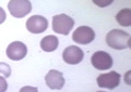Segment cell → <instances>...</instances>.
Segmentation results:
<instances>
[{"instance_id":"3","label":"cell","mask_w":131,"mask_h":92,"mask_svg":"<svg viewBox=\"0 0 131 92\" xmlns=\"http://www.w3.org/2000/svg\"><path fill=\"white\" fill-rule=\"evenodd\" d=\"M8 9L12 16L21 19L32 11V5L30 0H10Z\"/></svg>"},{"instance_id":"8","label":"cell","mask_w":131,"mask_h":92,"mask_svg":"<svg viewBox=\"0 0 131 92\" xmlns=\"http://www.w3.org/2000/svg\"><path fill=\"white\" fill-rule=\"evenodd\" d=\"M7 57L12 61H20L25 58L27 53V48L25 43L21 41H13L11 42L7 48Z\"/></svg>"},{"instance_id":"6","label":"cell","mask_w":131,"mask_h":92,"mask_svg":"<svg viewBox=\"0 0 131 92\" xmlns=\"http://www.w3.org/2000/svg\"><path fill=\"white\" fill-rule=\"evenodd\" d=\"M121 76L116 71H109L106 74H102L97 77V85L100 88H106V89H115L119 86Z\"/></svg>"},{"instance_id":"14","label":"cell","mask_w":131,"mask_h":92,"mask_svg":"<svg viewBox=\"0 0 131 92\" xmlns=\"http://www.w3.org/2000/svg\"><path fill=\"white\" fill-rule=\"evenodd\" d=\"M94 5H96L97 7L100 8H105V7H108L110 6L112 3L115 1V0H92Z\"/></svg>"},{"instance_id":"4","label":"cell","mask_w":131,"mask_h":92,"mask_svg":"<svg viewBox=\"0 0 131 92\" xmlns=\"http://www.w3.org/2000/svg\"><path fill=\"white\" fill-rule=\"evenodd\" d=\"M72 39L80 45H89L95 39V33L89 26H80L73 31Z\"/></svg>"},{"instance_id":"10","label":"cell","mask_w":131,"mask_h":92,"mask_svg":"<svg viewBox=\"0 0 131 92\" xmlns=\"http://www.w3.org/2000/svg\"><path fill=\"white\" fill-rule=\"evenodd\" d=\"M45 81L49 89L51 90H61L64 86V78L61 71L51 69L45 76Z\"/></svg>"},{"instance_id":"2","label":"cell","mask_w":131,"mask_h":92,"mask_svg":"<svg viewBox=\"0 0 131 92\" xmlns=\"http://www.w3.org/2000/svg\"><path fill=\"white\" fill-rule=\"evenodd\" d=\"M74 26V21L67 14H58L52 17V30L60 35H69Z\"/></svg>"},{"instance_id":"1","label":"cell","mask_w":131,"mask_h":92,"mask_svg":"<svg viewBox=\"0 0 131 92\" xmlns=\"http://www.w3.org/2000/svg\"><path fill=\"white\" fill-rule=\"evenodd\" d=\"M106 43L116 50L127 49L131 47L130 35L121 29H113L106 36Z\"/></svg>"},{"instance_id":"7","label":"cell","mask_w":131,"mask_h":92,"mask_svg":"<svg viewBox=\"0 0 131 92\" xmlns=\"http://www.w3.org/2000/svg\"><path fill=\"white\" fill-rule=\"evenodd\" d=\"M25 26L32 34H42L47 29L48 21L42 15H33L26 21Z\"/></svg>"},{"instance_id":"5","label":"cell","mask_w":131,"mask_h":92,"mask_svg":"<svg viewBox=\"0 0 131 92\" xmlns=\"http://www.w3.org/2000/svg\"><path fill=\"white\" fill-rule=\"evenodd\" d=\"M92 65L98 70L110 69L113 66V59L112 57L105 51H97L92 55L91 59Z\"/></svg>"},{"instance_id":"15","label":"cell","mask_w":131,"mask_h":92,"mask_svg":"<svg viewBox=\"0 0 131 92\" xmlns=\"http://www.w3.org/2000/svg\"><path fill=\"white\" fill-rule=\"evenodd\" d=\"M8 89V83L3 76H0V92H5Z\"/></svg>"},{"instance_id":"16","label":"cell","mask_w":131,"mask_h":92,"mask_svg":"<svg viewBox=\"0 0 131 92\" xmlns=\"http://www.w3.org/2000/svg\"><path fill=\"white\" fill-rule=\"evenodd\" d=\"M6 17H7V15H6V12H5V10H3L2 8L0 7V24H2L3 22H5Z\"/></svg>"},{"instance_id":"12","label":"cell","mask_w":131,"mask_h":92,"mask_svg":"<svg viewBox=\"0 0 131 92\" xmlns=\"http://www.w3.org/2000/svg\"><path fill=\"white\" fill-rule=\"evenodd\" d=\"M116 21L121 26L129 27L131 25V10L128 9V8L120 10L116 15Z\"/></svg>"},{"instance_id":"13","label":"cell","mask_w":131,"mask_h":92,"mask_svg":"<svg viewBox=\"0 0 131 92\" xmlns=\"http://www.w3.org/2000/svg\"><path fill=\"white\" fill-rule=\"evenodd\" d=\"M10 75H11V67L8 64L1 62L0 63V76H3L5 78H7Z\"/></svg>"},{"instance_id":"11","label":"cell","mask_w":131,"mask_h":92,"mask_svg":"<svg viewBox=\"0 0 131 92\" xmlns=\"http://www.w3.org/2000/svg\"><path fill=\"white\" fill-rule=\"evenodd\" d=\"M58 43H59V40L56 36L49 35L44 37L40 40V48H42V50L44 52H52L58 48Z\"/></svg>"},{"instance_id":"9","label":"cell","mask_w":131,"mask_h":92,"mask_svg":"<svg viewBox=\"0 0 131 92\" xmlns=\"http://www.w3.org/2000/svg\"><path fill=\"white\" fill-rule=\"evenodd\" d=\"M84 58V53L82 49H80L77 46H70L66 48L62 53V59L66 63L71 64V65H75L82 62V60Z\"/></svg>"}]
</instances>
